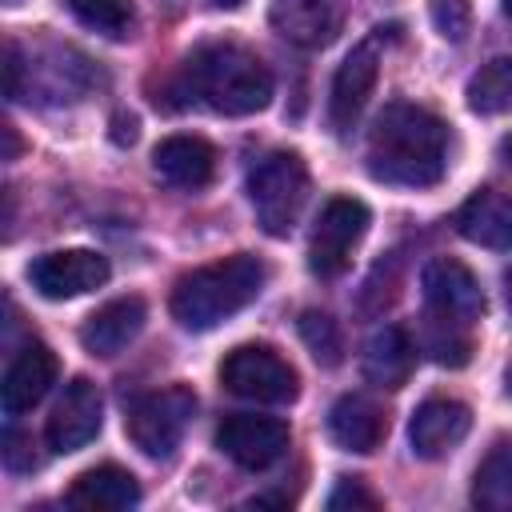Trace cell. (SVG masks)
I'll use <instances>...</instances> for the list:
<instances>
[{"mask_svg":"<svg viewBox=\"0 0 512 512\" xmlns=\"http://www.w3.org/2000/svg\"><path fill=\"white\" fill-rule=\"evenodd\" d=\"M456 228L480 248H512V196L480 188L456 212Z\"/></svg>","mask_w":512,"mask_h":512,"instance_id":"obj_20","label":"cell"},{"mask_svg":"<svg viewBox=\"0 0 512 512\" xmlns=\"http://www.w3.org/2000/svg\"><path fill=\"white\" fill-rule=\"evenodd\" d=\"M460 328H464V324H452V320H436V316H432L428 336H424V348H428V356H432L436 364H444V368H460V364H468V356H472V340H468Z\"/></svg>","mask_w":512,"mask_h":512,"instance_id":"obj_26","label":"cell"},{"mask_svg":"<svg viewBox=\"0 0 512 512\" xmlns=\"http://www.w3.org/2000/svg\"><path fill=\"white\" fill-rule=\"evenodd\" d=\"M264 280H268L264 260L240 252V256H228L220 264H204V268L180 276L168 308L180 320V328L208 332V328L224 324L228 316L244 312L264 292Z\"/></svg>","mask_w":512,"mask_h":512,"instance_id":"obj_3","label":"cell"},{"mask_svg":"<svg viewBox=\"0 0 512 512\" xmlns=\"http://www.w3.org/2000/svg\"><path fill=\"white\" fill-rule=\"evenodd\" d=\"M428 16H432V28L452 44H460L472 28V4L468 0H428Z\"/></svg>","mask_w":512,"mask_h":512,"instance_id":"obj_27","label":"cell"},{"mask_svg":"<svg viewBox=\"0 0 512 512\" xmlns=\"http://www.w3.org/2000/svg\"><path fill=\"white\" fill-rule=\"evenodd\" d=\"M364 164L380 184L432 188L448 168V124L420 104H388L368 128Z\"/></svg>","mask_w":512,"mask_h":512,"instance_id":"obj_1","label":"cell"},{"mask_svg":"<svg viewBox=\"0 0 512 512\" xmlns=\"http://www.w3.org/2000/svg\"><path fill=\"white\" fill-rule=\"evenodd\" d=\"M384 432H388V420H384V412H380L368 396H352V392H348V396H340V400L332 404V412H328V436H332L344 452L368 456V452L380 448Z\"/></svg>","mask_w":512,"mask_h":512,"instance_id":"obj_18","label":"cell"},{"mask_svg":"<svg viewBox=\"0 0 512 512\" xmlns=\"http://www.w3.org/2000/svg\"><path fill=\"white\" fill-rule=\"evenodd\" d=\"M364 232H368V208L356 196H332L320 208L312 240H308V268H312V276L336 280L348 268V260H352L356 244L364 240Z\"/></svg>","mask_w":512,"mask_h":512,"instance_id":"obj_7","label":"cell"},{"mask_svg":"<svg viewBox=\"0 0 512 512\" xmlns=\"http://www.w3.org/2000/svg\"><path fill=\"white\" fill-rule=\"evenodd\" d=\"M4 464H8L12 472H32V468H36L32 436H24V432L8 428V432H4Z\"/></svg>","mask_w":512,"mask_h":512,"instance_id":"obj_29","label":"cell"},{"mask_svg":"<svg viewBox=\"0 0 512 512\" xmlns=\"http://www.w3.org/2000/svg\"><path fill=\"white\" fill-rule=\"evenodd\" d=\"M504 288H508V304H512V268H508V276H504Z\"/></svg>","mask_w":512,"mask_h":512,"instance_id":"obj_32","label":"cell"},{"mask_svg":"<svg viewBox=\"0 0 512 512\" xmlns=\"http://www.w3.org/2000/svg\"><path fill=\"white\" fill-rule=\"evenodd\" d=\"M472 428V412L468 404L452 400V396H428L412 420H408V444H412V456L420 460H440L448 456Z\"/></svg>","mask_w":512,"mask_h":512,"instance_id":"obj_13","label":"cell"},{"mask_svg":"<svg viewBox=\"0 0 512 512\" xmlns=\"http://www.w3.org/2000/svg\"><path fill=\"white\" fill-rule=\"evenodd\" d=\"M348 0H272V28L300 44V48H324L336 40L344 24Z\"/></svg>","mask_w":512,"mask_h":512,"instance_id":"obj_14","label":"cell"},{"mask_svg":"<svg viewBox=\"0 0 512 512\" xmlns=\"http://www.w3.org/2000/svg\"><path fill=\"white\" fill-rule=\"evenodd\" d=\"M416 364V344L408 340L404 328L384 324L368 344H364V380L376 388H404Z\"/></svg>","mask_w":512,"mask_h":512,"instance_id":"obj_21","label":"cell"},{"mask_svg":"<svg viewBox=\"0 0 512 512\" xmlns=\"http://www.w3.org/2000/svg\"><path fill=\"white\" fill-rule=\"evenodd\" d=\"M420 288H424V304L436 320L472 324L484 312V288H480L476 272L468 264L452 260V256L428 260L424 276H420Z\"/></svg>","mask_w":512,"mask_h":512,"instance_id":"obj_11","label":"cell"},{"mask_svg":"<svg viewBox=\"0 0 512 512\" xmlns=\"http://www.w3.org/2000/svg\"><path fill=\"white\" fill-rule=\"evenodd\" d=\"M384 32L388 28H376L336 68L332 92H328V124H332V132H348L360 120V112H364V104H368V96L376 88V76H380V44L388 40Z\"/></svg>","mask_w":512,"mask_h":512,"instance_id":"obj_8","label":"cell"},{"mask_svg":"<svg viewBox=\"0 0 512 512\" xmlns=\"http://www.w3.org/2000/svg\"><path fill=\"white\" fill-rule=\"evenodd\" d=\"M52 380H56V356H52V348L40 344V340L24 344V348L12 356L8 372H4V384H0V404H4V412H8V416H20V412L36 408V404L44 400V392L52 388Z\"/></svg>","mask_w":512,"mask_h":512,"instance_id":"obj_15","label":"cell"},{"mask_svg":"<svg viewBox=\"0 0 512 512\" xmlns=\"http://www.w3.org/2000/svg\"><path fill=\"white\" fill-rule=\"evenodd\" d=\"M500 160H508V164H512V136H504V140H500Z\"/></svg>","mask_w":512,"mask_h":512,"instance_id":"obj_31","label":"cell"},{"mask_svg":"<svg viewBox=\"0 0 512 512\" xmlns=\"http://www.w3.org/2000/svg\"><path fill=\"white\" fill-rule=\"evenodd\" d=\"M64 4L72 8V16H76L80 24L104 32V36H112V40L128 36V28H132V8H128V0H64Z\"/></svg>","mask_w":512,"mask_h":512,"instance_id":"obj_24","label":"cell"},{"mask_svg":"<svg viewBox=\"0 0 512 512\" xmlns=\"http://www.w3.org/2000/svg\"><path fill=\"white\" fill-rule=\"evenodd\" d=\"M152 172L172 188L196 192L216 176V148L204 136H168L152 148Z\"/></svg>","mask_w":512,"mask_h":512,"instance_id":"obj_16","label":"cell"},{"mask_svg":"<svg viewBox=\"0 0 512 512\" xmlns=\"http://www.w3.org/2000/svg\"><path fill=\"white\" fill-rule=\"evenodd\" d=\"M136 500H140V484L120 464L88 468L68 488V504L72 508H88V512H120V508H132Z\"/></svg>","mask_w":512,"mask_h":512,"instance_id":"obj_19","label":"cell"},{"mask_svg":"<svg viewBox=\"0 0 512 512\" xmlns=\"http://www.w3.org/2000/svg\"><path fill=\"white\" fill-rule=\"evenodd\" d=\"M108 260L92 248H64V252H44L28 264V284L44 300H72L84 296L100 284H108Z\"/></svg>","mask_w":512,"mask_h":512,"instance_id":"obj_10","label":"cell"},{"mask_svg":"<svg viewBox=\"0 0 512 512\" xmlns=\"http://www.w3.org/2000/svg\"><path fill=\"white\" fill-rule=\"evenodd\" d=\"M212 4H220V8H236V4H244V0H212Z\"/></svg>","mask_w":512,"mask_h":512,"instance_id":"obj_33","label":"cell"},{"mask_svg":"<svg viewBox=\"0 0 512 512\" xmlns=\"http://www.w3.org/2000/svg\"><path fill=\"white\" fill-rule=\"evenodd\" d=\"M468 108L476 116H504L512 112V56H496L480 64L464 88Z\"/></svg>","mask_w":512,"mask_h":512,"instance_id":"obj_23","label":"cell"},{"mask_svg":"<svg viewBox=\"0 0 512 512\" xmlns=\"http://www.w3.org/2000/svg\"><path fill=\"white\" fill-rule=\"evenodd\" d=\"M504 16H512V0H504Z\"/></svg>","mask_w":512,"mask_h":512,"instance_id":"obj_34","label":"cell"},{"mask_svg":"<svg viewBox=\"0 0 512 512\" xmlns=\"http://www.w3.org/2000/svg\"><path fill=\"white\" fill-rule=\"evenodd\" d=\"M144 320H148V308H144L140 296H116V300L100 304L80 324V344L92 356H116V352H124L140 336Z\"/></svg>","mask_w":512,"mask_h":512,"instance_id":"obj_17","label":"cell"},{"mask_svg":"<svg viewBox=\"0 0 512 512\" xmlns=\"http://www.w3.org/2000/svg\"><path fill=\"white\" fill-rule=\"evenodd\" d=\"M508 392H512V372H508Z\"/></svg>","mask_w":512,"mask_h":512,"instance_id":"obj_35","label":"cell"},{"mask_svg":"<svg viewBox=\"0 0 512 512\" xmlns=\"http://www.w3.org/2000/svg\"><path fill=\"white\" fill-rule=\"evenodd\" d=\"M248 200L268 236H288L308 200V168L296 152H268L248 172Z\"/></svg>","mask_w":512,"mask_h":512,"instance_id":"obj_4","label":"cell"},{"mask_svg":"<svg viewBox=\"0 0 512 512\" xmlns=\"http://www.w3.org/2000/svg\"><path fill=\"white\" fill-rule=\"evenodd\" d=\"M112 140L116 144H132L136 140V120L132 116H116L112 120Z\"/></svg>","mask_w":512,"mask_h":512,"instance_id":"obj_30","label":"cell"},{"mask_svg":"<svg viewBox=\"0 0 512 512\" xmlns=\"http://www.w3.org/2000/svg\"><path fill=\"white\" fill-rule=\"evenodd\" d=\"M192 416H196V396H192V388L176 384V388H160V392L140 396L124 416V432L144 456L168 460L180 448Z\"/></svg>","mask_w":512,"mask_h":512,"instance_id":"obj_5","label":"cell"},{"mask_svg":"<svg viewBox=\"0 0 512 512\" xmlns=\"http://www.w3.org/2000/svg\"><path fill=\"white\" fill-rule=\"evenodd\" d=\"M472 504L484 512H512V440H496L476 476H472Z\"/></svg>","mask_w":512,"mask_h":512,"instance_id":"obj_22","label":"cell"},{"mask_svg":"<svg viewBox=\"0 0 512 512\" xmlns=\"http://www.w3.org/2000/svg\"><path fill=\"white\" fill-rule=\"evenodd\" d=\"M220 384L240 396V400H256V404H288L300 392V376L296 368L268 344H240L224 356L220 364Z\"/></svg>","mask_w":512,"mask_h":512,"instance_id":"obj_6","label":"cell"},{"mask_svg":"<svg viewBox=\"0 0 512 512\" xmlns=\"http://www.w3.org/2000/svg\"><path fill=\"white\" fill-rule=\"evenodd\" d=\"M216 448L248 468V472H260V468H272L284 452H288V424L276 420V416H256V412H232L220 420L216 428Z\"/></svg>","mask_w":512,"mask_h":512,"instance_id":"obj_9","label":"cell"},{"mask_svg":"<svg viewBox=\"0 0 512 512\" xmlns=\"http://www.w3.org/2000/svg\"><path fill=\"white\" fill-rule=\"evenodd\" d=\"M300 340L308 344V352L316 356V364H324V368L340 364L344 340H340V328H336V320L328 312H316V308L300 312Z\"/></svg>","mask_w":512,"mask_h":512,"instance_id":"obj_25","label":"cell"},{"mask_svg":"<svg viewBox=\"0 0 512 512\" xmlns=\"http://www.w3.org/2000/svg\"><path fill=\"white\" fill-rule=\"evenodd\" d=\"M328 508H332V512H344V508H364V512H372V508H376V496H372L356 476H340V484H336L332 496H328Z\"/></svg>","mask_w":512,"mask_h":512,"instance_id":"obj_28","label":"cell"},{"mask_svg":"<svg viewBox=\"0 0 512 512\" xmlns=\"http://www.w3.org/2000/svg\"><path fill=\"white\" fill-rule=\"evenodd\" d=\"M100 424H104L100 388H96L92 380L76 376V380L64 388V396L56 400V408H52V416H48V424H44V440H48L52 452H76V448H84L88 440H96Z\"/></svg>","mask_w":512,"mask_h":512,"instance_id":"obj_12","label":"cell"},{"mask_svg":"<svg viewBox=\"0 0 512 512\" xmlns=\"http://www.w3.org/2000/svg\"><path fill=\"white\" fill-rule=\"evenodd\" d=\"M180 88L184 96H192L196 104H208L212 112L252 116L272 100V72L244 44L220 40V44H200L184 60Z\"/></svg>","mask_w":512,"mask_h":512,"instance_id":"obj_2","label":"cell"}]
</instances>
